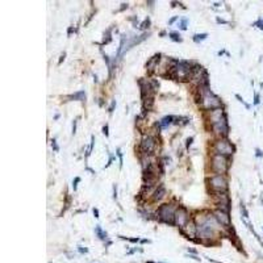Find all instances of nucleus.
I'll use <instances>...</instances> for the list:
<instances>
[{
    "label": "nucleus",
    "instance_id": "1",
    "mask_svg": "<svg viewBox=\"0 0 263 263\" xmlns=\"http://www.w3.org/2000/svg\"><path fill=\"white\" fill-rule=\"evenodd\" d=\"M217 220L213 214H207V216H200L197 221V237L203 238V240H209L213 238L216 234L217 229Z\"/></svg>",
    "mask_w": 263,
    "mask_h": 263
},
{
    "label": "nucleus",
    "instance_id": "2",
    "mask_svg": "<svg viewBox=\"0 0 263 263\" xmlns=\"http://www.w3.org/2000/svg\"><path fill=\"white\" fill-rule=\"evenodd\" d=\"M200 99L199 101L201 103V107L204 109H217L221 105V99L214 95L213 92L209 89L208 86H201L200 84Z\"/></svg>",
    "mask_w": 263,
    "mask_h": 263
},
{
    "label": "nucleus",
    "instance_id": "3",
    "mask_svg": "<svg viewBox=\"0 0 263 263\" xmlns=\"http://www.w3.org/2000/svg\"><path fill=\"white\" fill-rule=\"evenodd\" d=\"M229 166H230L229 157L217 154V153H214L213 155H212V170H213L217 175L225 174V172L229 170Z\"/></svg>",
    "mask_w": 263,
    "mask_h": 263
},
{
    "label": "nucleus",
    "instance_id": "4",
    "mask_svg": "<svg viewBox=\"0 0 263 263\" xmlns=\"http://www.w3.org/2000/svg\"><path fill=\"white\" fill-rule=\"evenodd\" d=\"M175 212L176 209L172 204H162L157 211L158 219L164 224H175Z\"/></svg>",
    "mask_w": 263,
    "mask_h": 263
},
{
    "label": "nucleus",
    "instance_id": "5",
    "mask_svg": "<svg viewBox=\"0 0 263 263\" xmlns=\"http://www.w3.org/2000/svg\"><path fill=\"white\" fill-rule=\"evenodd\" d=\"M172 73L174 75L180 80H188L192 75V67L190 66V62L187 61H179L176 66H172Z\"/></svg>",
    "mask_w": 263,
    "mask_h": 263
},
{
    "label": "nucleus",
    "instance_id": "6",
    "mask_svg": "<svg viewBox=\"0 0 263 263\" xmlns=\"http://www.w3.org/2000/svg\"><path fill=\"white\" fill-rule=\"evenodd\" d=\"M208 183L214 192H225L228 188V182L224 175H212L208 179Z\"/></svg>",
    "mask_w": 263,
    "mask_h": 263
},
{
    "label": "nucleus",
    "instance_id": "7",
    "mask_svg": "<svg viewBox=\"0 0 263 263\" xmlns=\"http://www.w3.org/2000/svg\"><path fill=\"white\" fill-rule=\"evenodd\" d=\"M213 149H214V153L221 154V155H226V157H229V155H232L233 153H234L233 145L226 138H221V139H219V141H216L214 142Z\"/></svg>",
    "mask_w": 263,
    "mask_h": 263
},
{
    "label": "nucleus",
    "instance_id": "8",
    "mask_svg": "<svg viewBox=\"0 0 263 263\" xmlns=\"http://www.w3.org/2000/svg\"><path fill=\"white\" fill-rule=\"evenodd\" d=\"M155 146H157V142H155L154 137L145 136L142 138L141 143H139V150H141L142 154L150 155V154H153V151L155 150Z\"/></svg>",
    "mask_w": 263,
    "mask_h": 263
},
{
    "label": "nucleus",
    "instance_id": "9",
    "mask_svg": "<svg viewBox=\"0 0 263 263\" xmlns=\"http://www.w3.org/2000/svg\"><path fill=\"white\" fill-rule=\"evenodd\" d=\"M212 129L216 134H220V136H228L229 133V124H228V117H226V113L224 115V117L221 118L220 121L212 124Z\"/></svg>",
    "mask_w": 263,
    "mask_h": 263
},
{
    "label": "nucleus",
    "instance_id": "10",
    "mask_svg": "<svg viewBox=\"0 0 263 263\" xmlns=\"http://www.w3.org/2000/svg\"><path fill=\"white\" fill-rule=\"evenodd\" d=\"M188 224V211L184 207H179L175 212V225L183 229Z\"/></svg>",
    "mask_w": 263,
    "mask_h": 263
},
{
    "label": "nucleus",
    "instance_id": "11",
    "mask_svg": "<svg viewBox=\"0 0 263 263\" xmlns=\"http://www.w3.org/2000/svg\"><path fill=\"white\" fill-rule=\"evenodd\" d=\"M213 216L216 217L217 222H220L221 225L230 226V217H229L228 212H224V211H221V209H217V211L213 213Z\"/></svg>",
    "mask_w": 263,
    "mask_h": 263
},
{
    "label": "nucleus",
    "instance_id": "12",
    "mask_svg": "<svg viewBox=\"0 0 263 263\" xmlns=\"http://www.w3.org/2000/svg\"><path fill=\"white\" fill-rule=\"evenodd\" d=\"M164 195H166V187L163 186V184H161V186H158V188H155L154 193H153V200L154 201H159V200H162Z\"/></svg>",
    "mask_w": 263,
    "mask_h": 263
},
{
    "label": "nucleus",
    "instance_id": "13",
    "mask_svg": "<svg viewBox=\"0 0 263 263\" xmlns=\"http://www.w3.org/2000/svg\"><path fill=\"white\" fill-rule=\"evenodd\" d=\"M159 59H161V54H155L154 57H151V58L147 61V63H146V68H147L149 71H153L154 68L158 66Z\"/></svg>",
    "mask_w": 263,
    "mask_h": 263
},
{
    "label": "nucleus",
    "instance_id": "14",
    "mask_svg": "<svg viewBox=\"0 0 263 263\" xmlns=\"http://www.w3.org/2000/svg\"><path fill=\"white\" fill-rule=\"evenodd\" d=\"M95 234H96L97 238H99V240H101V241L108 240V234H107V232H104V230L101 229L100 225H96V226H95Z\"/></svg>",
    "mask_w": 263,
    "mask_h": 263
},
{
    "label": "nucleus",
    "instance_id": "15",
    "mask_svg": "<svg viewBox=\"0 0 263 263\" xmlns=\"http://www.w3.org/2000/svg\"><path fill=\"white\" fill-rule=\"evenodd\" d=\"M172 120H175L174 116H166V117H163L162 120L159 121V128H161V129H163V128H167L168 125L172 124Z\"/></svg>",
    "mask_w": 263,
    "mask_h": 263
},
{
    "label": "nucleus",
    "instance_id": "16",
    "mask_svg": "<svg viewBox=\"0 0 263 263\" xmlns=\"http://www.w3.org/2000/svg\"><path fill=\"white\" fill-rule=\"evenodd\" d=\"M67 99H71V100H79V101H83L86 99V92L84 91H79V92H75L74 95H70Z\"/></svg>",
    "mask_w": 263,
    "mask_h": 263
},
{
    "label": "nucleus",
    "instance_id": "17",
    "mask_svg": "<svg viewBox=\"0 0 263 263\" xmlns=\"http://www.w3.org/2000/svg\"><path fill=\"white\" fill-rule=\"evenodd\" d=\"M208 38V33H200V34H195L192 37V40H193V42H196V44H200V42H203L204 40H207Z\"/></svg>",
    "mask_w": 263,
    "mask_h": 263
},
{
    "label": "nucleus",
    "instance_id": "18",
    "mask_svg": "<svg viewBox=\"0 0 263 263\" xmlns=\"http://www.w3.org/2000/svg\"><path fill=\"white\" fill-rule=\"evenodd\" d=\"M170 38H171L172 41H175V42H182V37H180V34H179V33H176V32H171L170 33Z\"/></svg>",
    "mask_w": 263,
    "mask_h": 263
},
{
    "label": "nucleus",
    "instance_id": "19",
    "mask_svg": "<svg viewBox=\"0 0 263 263\" xmlns=\"http://www.w3.org/2000/svg\"><path fill=\"white\" fill-rule=\"evenodd\" d=\"M94 145H95V136H91V142H89V146H88V149H87V153H86V158H88L89 154L92 153Z\"/></svg>",
    "mask_w": 263,
    "mask_h": 263
},
{
    "label": "nucleus",
    "instance_id": "20",
    "mask_svg": "<svg viewBox=\"0 0 263 263\" xmlns=\"http://www.w3.org/2000/svg\"><path fill=\"white\" fill-rule=\"evenodd\" d=\"M110 32H112V28H108V29H107V32L104 33V42H103V44H108V42H110V41H112Z\"/></svg>",
    "mask_w": 263,
    "mask_h": 263
},
{
    "label": "nucleus",
    "instance_id": "21",
    "mask_svg": "<svg viewBox=\"0 0 263 263\" xmlns=\"http://www.w3.org/2000/svg\"><path fill=\"white\" fill-rule=\"evenodd\" d=\"M149 25H150V19H149V17H146V19L142 21V24H139V26H138V28L141 29V30H143V29L149 28Z\"/></svg>",
    "mask_w": 263,
    "mask_h": 263
},
{
    "label": "nucleus",
    "instance_id": "22",
    "mask_svg": "<svg viewBox=\"0 0 263 263\" xmlns=\"http://www.w3.org/2000/svg\"><path fill=\"white\" fill-rule=\"evenodd\" d=\"M187 24H188V20H187V19H182L180 21H179L178 26L182 29V30H186V29H187Z\"/></svg>",
    "mask_w": 263,
    "mask_h": 263
},
{
    "label": "nucleus",
    "instance_id": "23",
    "mask_svg": "<svg viewBox=\"0 0 263 263\" xmlns=\"http://www.w3.org/2000/svg\"><path fill=\"white\" fill-rule=\"evenodd\" d=\"M241 212H242V216L245 217V219H249V212H247L246 207L243 205V203H241Z\"/></svg>",
    "mask_w": 263,
    "mask_h": 263
},
{
    "label": "nucleus",
    "instance_id": "24",
    "mask_svg": "<svg viewBox=\"0 0 263 263\" xmlns=\"http://www.w3.org/2000/svg\"><path fill=\"white\" fill-rule=\"evenodd\" d=\"M116 154H117L118 157V162H120V167H122V163H124V159H122V153H121V149L118 147L117 150H116Z\"/></svg>",
    "mask_w": 263,
    "mask_h": 263
},
{
    "label": "nucleus",
    "instance_id": "25",
    "mask_svg": "<svg viewBox=\"0 0 263 263\" xmlns=\"http://www.w3.org/2000/svg\"><path fill=\"white\" fill-rule=\"evenodd\" d=\"M235 97H237V99H238V101H240V103H242V104H243V105H245V107H246V108H247V109H250V104H247V103H246V101H245V100H243V99H242V96H241V95H238V94H235Z\"/></svg>",
    "mask_w": 263,
    "mask_h": 263
},
{
    "label": "nucleus",
    "instance_id": "26",
    "mask_svg": "<svg viewBox=\"0 0 263 263\" xmlns=\"http://www.w3.org/2000/svg\"><path fill=\"white\" fill-rule=\"evenodd\" d=\"M253 26H258L259 29H262V30H263V20L259 19L258 21H255V22L253 24Z\"/></svg>",
    "mask_w": 263,
    "mask_h": 263
},
{
    "label": "nucleus",
    "instance_id": "27",
    "mask_svg": "<svg viewBox=\"0 0 263 263\" xmlns=\"http://www.w3.org/2000/svg\"><path fill=\"white\" fill-rule=\"evenodd\" d=\"M80 182V178L79 176H76L75 179L73 180V188H74V191H76V188H78V183Z\"/></svg>",
    "mask_w": 263,
    "mask_h": 263
},
{
    "label": "nucleus",
    "instance_id": "28",
    "mask_svg": "<svg viewBox=\"0 0 263 263\" xmlns=\"http://www.w3.org/2000/svg\"><path fill=\"white\" fill-rule=\"evenodd\" d=\"M51 146H53V150L54 151H59V146L57 145V139L55 138L51 139Z\"/></svg>",
    "mask_w": 263,
    "mask_h": 263
},
{
    "label": "nucleus",
    "instance_id": "29",
    "mask_svg": "<svg viewBox=\"0 0 263 263\" xmlns=\"http://www.w3.org/2000/svg\"><path fill=\"white\" fill-rule=\"evenodd\" d=\"M113 161H115V157H113L112 154H109V159H108V163L105 164V168H107V167H109L110 164H112V162H113Z\"/></svg>",
    "mask_w": 263,
    "mask_h": 263
},
{
    "label": "nucleus",
    "instance_id": "30",
    "mask_svg": "<svg viewBox=\"0 0 263 263\" xmlns=\"http://www.w3.org/2000/svg\"><path fill=\"white\" fill-rule=\"evenodd\" d=\"M259 101H261L259 100V94H255L254 95V105H258Z\"/></svg>",
    "mask_w": 263,
    "mask_h": 263
},
{
    "label": "nucleus",
    "instance_id": "31",
    "mask_svg": "<svg viewBox=\"0 0 263 263\" xmlns=\"http://www.w3.org/2000/svg\"><path fill=\"white\" fill-rule=\"evenodd\" d=\"M103 133L105 134V137H108L109 136V132H108V124H105L103 126Z\"/></svg>",
    "mask_w": 263,
    "mask_h": 263
},
{
    "label": "nucleus",
    "instance_id": "32",
    "mask_svg": "<svg viewBox=\"0 0 263 263\" xmlns=\"http://www.w3.org/2000/svg\"><path fill=\"white\" fill-rule=\"evenodd\" d=\"M113 199H117V184H113Z\"/></svg>",
    "mask_w": 263,
    "mask_h": 263
},
{
    "label": "nucleus",
    "instance_id": "33",
    "mask_svg": "<svg viewBox=\"0 0 263 263\" xmlns=\"http://www.w3.org/2000/svg\"><path fill=\"white\" fill-rule=\"evenodd\" d=\"M192 141H193V137H190V138L187 139V143H186V147L190 149V146L192 145Z\"/></svg>",
    "mask_w": 263,
    "mask_h": 263
},
{
    "label": "nucleus",
    "instance_id": "34",
    "mask_svg": "<svg viewBox=\"0 0 263 263\" xmlns=\"http://www.w3.org/2000/svg\"><path fill=\"white\" fill-rule=\"evenodd\" d=\"M115 107H116V100H113V101H112V104H110V107H109V109H108V112H109V113H112V112H113V109H115Z\"/></svg>",
    "mask_w": 263,
    "mask_h": 263
},
{
    "label": "nucleus",
    "instance_id": "35",
    "mask_svg": "<svg viewBox=\"0 0 263 263\" xmlns=\"http://www.w3.org/2000/svg\"><path fill=\"white\" fill-rule=\"evenodd\" d=\"M255 155H256L258 158H262V157H263V153H262L261 149H255Z\"/></svg>",
    "mask_w": 263,
    "mask_h": 263
},
{
    "label": "nucleus",
    "instance_id": "36",
    "mask_svg": "<svg viewBox=\"0 0 263 263\" xmlns=\"http://www.w3.org/2000/svg\"><path fill=\"white\" fill-rule=\"evenodd\" d=\"M78 250H79V253H82V254L83 253H84V254L88 253V249H86V247H83V246H79V247H78Z\"/></svg>",
    "mask_w": 263,
    "mask_h": 263
},
{
    "label": "nucleus",
    "instance_id": "37",
    "mask_svg": "<svg viewBox=\"0 0 263 263\" xmlns=\"http://www.w3.org/2000/svg\"><path fill=\"white\" fill-rule=\"evenodd\" d=\"M216 21L219 22V24H228V21H226V20H224V19H220V17H217V19H216Z\"/></svg>",
    "mask_w": 263,
    "mask_h": 263
},
{
    "label": "nucleus",
    "instance_id": "38",
    "mask_svg": "<svg viewBox=\"0 0 263 263\" xmlns=\"http://www.w3.org/2000/svg\"><path fill=\"white\" fill-rule=\"evenodd\" d=\"M76 120H74V122H73V134H75L76 133Z\"/></svg>",
    "mask_w": 263,
    "mask_h": 263
},
{
    "label": "nucleus",
    "instance_id": "39",
    "mask_svg": "<svg viewBox=\"0 0 263 263\" xmlns=\"http://www.w3.org/2000/svg\"><path fill=\"white\" fill-rule=\"evenodd\" d=\"M92 212H94V216L97 219V217H99V209H97V208H94V209H92Z\"/></svg>",
    "mask_w": 263,
    "mask_h": 263
},
{
    "label": "nucleus",
    "instance_id": "40",
    "mask_svg": "<svg viewBox=\"0 0 263 263\" xmlns=\"http://www.w3.org/2000/svg\"><path fill=\"white\" fill-rule=\"evenodd\" d=\"M65 57H66V53H63V54L61 55V59H59V62H58V65H61L62 63V61H65Z\"/></svg>",
    "mask_w": 263,
    "mask_h": 263
},
{
    "label": "nucleus",
    "instance_id": "41",
    "mask_svg": "<svg viewBox=\"0 0 263 263\" xmlns=\"http://www.w3.org/2000/svg\"><path fill=\"white\" fill-rule=\"evenodd\" d=\"M190 258H192V259H195V261H200V258L199 256H196V255H188Z\"/></svg>",
    "mask_w": 263,
    "mask_h": 263
},
{
    "label": "nucleus",
    "instance_id": "42",
    "mask_svg": "<svg viewBox=\"0 0 263 263\" xmlns=\"http://www.w3.org/2000/svg\"><path fill=\"white\" fill-rule=\"evenodd\" d=\"M188 253H192V254H197V251H196V250H193V249H190V247H188Z\"/></svg>",
    "mask_w": 263,
    "mask_h": 263
},
{
    "label": "nucleus",
    "instance_id": "43",
    "mask_svg": "<svg viewBox=\"0 0 263 263\" xmlns=\"http://www.w3.org/2000/svg\"><path fill=\"white\" fill-rule=\"evenodd\" d=\"M121 5H122V7L120 8V11H124L125 8H128V4H125V3H124V4H121Z\"/></svg>",
    "mask_w": 263,
    "mask_h": 263
},
{
    "label": "nucleus",
    "instance_id": "44",
    "mask_svg": "<svg viewBox=\"0 0 263 263\" xmlns=\"http://www.w3.org/2000/svg\"><path fill=\"white\" fill-rule=\"evenodd\" d=\"M176 19H178V16H176V17H172V19H171V20H170V21H168V24H172L174 21H176Z\"/></svg>",
    "mask_w": 263,
    "mask_h": 263
},
{
    "label": "nucleus",
    "instance_id": "45",
    "mask_svg": "<svg viewBox=\"0 0 263 263\" xmlns=\"http://www.w3.org/2000/svg\"><path fill=\"white\" fill-rule=\"evenodd\" d=\"M141 242H142V243H149V242H150V241H149V240H142Z\"/></svg>",
    "mask_w": 263,
    "mask_h": 263
},
{
    "label": "nucleus",
    "instance_id": "46",
    "mask_svg": "<svg viewBox=\"0 0 263 263\" xmlns=\"http://www.w3.org/2000/svg\"><path fill=\"white\" fill-rule=\"evenodd\" d=\"M262 204H263V199H262Z\"/></svg>",
    "mask_w": 263,
    "mask_h": 263
},
{
    "label": "nucleus",
    "instance_id": "47",
    "mask_svg": "<svg viewBox=\"0 0 263 263\" xmlns=\"http://www.w3.org/2000/svg\"><path fill=\"white\" fill-rule=\"evenodd\" d=\"M262 229H263V228H262Z\"/></svg>",
    "mask_w": 263,
    "mask_h": 263
}]
</instances>
